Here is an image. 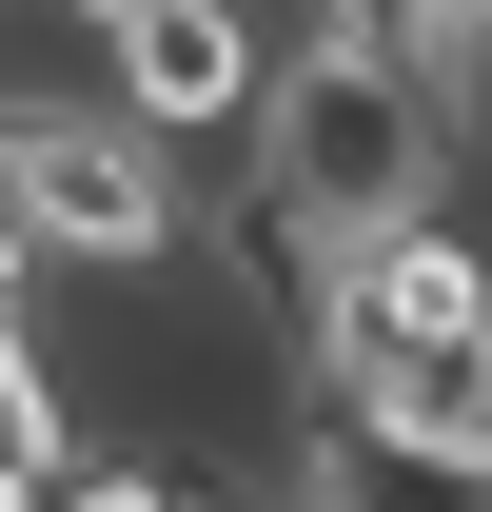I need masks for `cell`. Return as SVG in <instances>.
I'll use <instances>...</instances> for the list:
<instances>
[{"mask_svg": "<svg viewBox=\"0 0 492 512\" xmlns=\"http://www.w3.org/2000/svg\"><path fill=\"white\" fill-rule=\"evenodd\" d=\"M256 237H276V276L335 237H394V217H433V197H473V119L433 99V79L355 60V40H296V60H256Z\"/></svg>", "mask_w": 492, "mask_h": 512, "instance_id": "obj_1", "label": "cell"}, {"mask_svg": "<svg viewBox=\"0 0 492 512\" xmlns=\"http://www.w3.org/2000/svg\"><path fill=\"white\" fill-rule=\"evenodd\" d=\"M0 217H20L40 276H158V256H197L178 138H138L99 79L79 99H0Z\"/></svg>", "mask_w": 492, "mask_h": 512, "instance_id": "obj_2", "label": "cell"}, {"mask_svg": "<svg viewBox=\"0 0 492 512\" xmlns=\"http://www.w3.org/2000/svg\"><path fill=\"white\" fill-rule=\"evenodd\" d=\"M256 0H138V20H99V99H119L138 138H256Z\"/></svg>", "mask_w": 492, "mask_h": 512, "instance_id": "obj_3", "label": "cell"}, {"mask_svg": "<svg viewBox=\"0 0 492 512\" xmlns=\"http://www.w3.org/2000/svg\"><path fill=\"white\" fill-rule=\"evenodd\" d=\"M20 434H79V414H60V375H40V335L0 316V453H20Z\"/></svg>", "mask_w": 492, "mask_h": 512, "instance_id": "obj_4", "label": "cell"}, {"mask_svg": "<svg viewBox=\"0 0 492 512\" xmlns=\"http://www.w3.org/2000/svg\"><path fill=\"white\" fill-rule=\"evenodd\" d=\"M453 20H473V60H492V0H453ZM473 138H492V119H473Z\"/></svg>", "mask_w": 492, "mask_h": 512, "instance_id": "obj_5", "label": "cell"}]
</instances>
